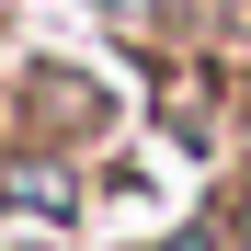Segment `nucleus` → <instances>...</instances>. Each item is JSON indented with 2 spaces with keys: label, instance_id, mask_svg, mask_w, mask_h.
Here are the masks:
<instances>
[{
  "label": "nucleus",
  "instance_id": "f257e3e1",
  "mask_svg": "<svg viewBox=\"0 0 251 251\" xmlns=\"http://www.w3.org/2000/svg\"><path fill=\"white\" fill-rule=\"evenodd\" d=\"M23 103L46 114V137H80V126L103 114V92H92V69H46V57L23 69Z\"/></svg>",
  "mask_w": 251,
  "mask_h": 251
},
{
  "label": "nucleus",
  "instance_id": "f03ea898",
  "mask_svg": "<svg viewBox=\"0 0 251 251\" xmlns=\"http://www.w3.org/2000/svg\"><path fill=\"white\" fill-rule=\"evenodd\" d=\"M0 205H34L46 228H69V217H80V183H69V160H46V149H34V160H12Z\"/></svg>",
  "mask_w": 251,
  "mask_h": 251
},
{
  "label": "nucleus",
  "instance_id": "7ed1b4c3",
  "mask_svg": "<svg viewBox=\"0 0 251 251\" xmlns=\"http://www.w3.org/2000/svg\"><path fill=\"white\" fill-rule=\"evenodd\" d=\"M103 23H160V0H103Z\"/></svg>",
  "mask_w": 251,
  "mask_h": 251
},
{
  "label": "nucleus",
  "instance_id": "20e7f679",
  "mask_svg": "<svg viewBox=\"0 0 251 251\" xmlns=\"http://www.w3.org/2000/svg\"><path fill=\"white\" fill-rule=\"evenodd\" d=\"M228 251H251V194H240V217H228Z\"/></svg>",
  "mask_w": 251,
  "mask_h": 251
}]
</instances>
